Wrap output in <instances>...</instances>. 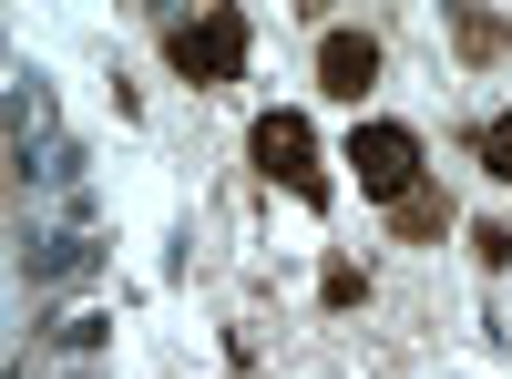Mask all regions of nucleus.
I'll return each instance as SVG.
<instances>
[{
	"label": "nucleus",
	"instance_id": "2",
	"mask_svg": "<svg viewBox=\"0 0 512 379\" xmlns=\"http://www.w3.org/2000/svg\"><path fill=\"white\" fill-rule=\"evenodd\" d=\"M349 164H359V195H379V205L420 195V134H410V123H359Z\"/></svg>",
	"mask_w": 512,
	"mask_h": 379
},
{
	"label": "nucleus",
	"instance_id": "7",
	"mask_svg": "<svg viewBox=\"0 0 512 379\" xmlns=\"http://www.w3.org/2000/svg\"><path fill=\"white\" fill-rule=\"evenodd\" d=\"M482 164H492V175L512 185V113H502V123H482Z\"/></svg>",
	"mask_w": 512,
	"mask_h": 379
},
{
	"label": "nucleus",
	"instance_id": "3",
	"mask_svg": "<svg viewBox=\"0 0 512 379\" xmlns=\"http://www.w3.org/2000/svg\"><path fill=\"white\" fill-rule=\"evenodd\" d=\"M164 52H175V72H185V82H236V72H246V11L175 21V31H164Z\"/></svg>",
	"mask_w": 512,
	"mask_h": 379
},
{
	"label": "nucleus",
	"instance_id": "6",
	"mask_svg": "<svg viewBox=\"0 0 512 379\" xmlns=\"http://www.w3.org/2000/svg\"><path fill=\"white\" fill-rule=\"evenodd\" d=\"M318 298H328V308H359V298H369V277H359L349 257H328V267H318Z\"/></svg>",
	"mask_w": 512,
	"mask_h": 379
},
{
	"label": "nucleus",
	"instance_id": "5",
	"mask_svg": "<svg viewBox=\"0 0 512 379\" xmlns=\"http://www.w3.org/2000/svg\"><path fill=\"white\" fill-rule=\"evenodd\" d=\"M390 216H400V236H441V226H451V205L420 185V195H400V205H390Z\"/></svg>",
	"mask_w": 512,
	"mask_h": 379
},
{
	"label": "nucleus",
	"instance_id": "4",
	"mask_svg": "<svg viewBox=\"0 0 512 379\" xmlns=\"http://www.w3.org/2000/svg\"><path fill=\"white\" fill-rule=\"evenodd\" d=\"M318 82H328L338 103H359L369 82H379V41H369V31H328V41H318Z\"/></svg>",
	"mask_w": 512,
	"mask_h": 379
},
{
	"label": "nucleus",
	"instance_id": "1",
	"mask_svg": "<svg viewBox=\"0 0 512 379\" xmlns=\"http://www.w3.org/2000/svg\"><path fill=\"white\" fill-rule=\"evenodd\" d=\"M246 154H256V175L287 185L297 205H328V175H318V134H308V113H256Z\"/></svg>",
	"mask_w": 512,
	"mask_h": 379
}]
</instances>
